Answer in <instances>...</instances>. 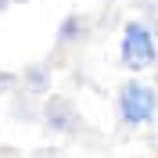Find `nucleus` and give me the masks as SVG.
<instances>
[{"instance_id":"nucleus-2","label":"nucleus","mask_w":158,"mask_h":158,"mask_svg":"<svg viewBox=\"0 0 158 158\" xmlns=\"http://www.w3.org/2000/svg\"><path fill=\"white\" fill-rule=\"evenodd\" d=\"M118 61L129 72H148L158 65V40L148 22H126L118 40Z\"/></svg>"},{"instance_id":"nucleus-3","label":"nucleus","mask_w":158,"mask_h":158,"mask_svg":"<svg viewBox=\"0 0 158 158\" xmlns=\"http://www.w3.org/2000/svg\"><path fill=\"white\" fill-rule=\"evenodd\" d=\"M40 122H43V129L54 133V137H79V133H83V115H79L76 101H69L65 94L43 97V104H40Z\"/></svg>"},{"instance_id":"nucleus-8","label":"nucleus","mask_w":158,"mask_h":158,"mask_svg":"<svg viewBox=\"0 0 158 158\" xmlns=\"http://www.w3.org/2000/svg\"><path fill=\"white\" fill-rule=\"evenodd\" d=\"M155 129H158V118H155Z\"/></svg>"},{"instance_id":"nucleus-6","label":"nucleus","mask_w":158,"mask_h":158,"mask_svg":"<svg viewBox=\"0 0 158 158\" xmlns=\"http://www.w3.org/2000/svg\"><path fill=\"white\" fill-rule=\"evenodd\" d=\"M0 94H18V76L0 69Z\"/></svg>"},{"instance_id":"nucleus-1","label":"nucleus","mask_w":158,"mask_h":158,"mask_svg":"<svg viewBox=\"0 0 158 158\" xmlns=\"http://www.w3.org/2000/svg\"><path fill=\"white\" fill-rule=\"evenodd\" d=\"M115 111L118 122L129 129H140L158 118V86L144 83V79H126L115 94Z\"/></svg>"},{"instance_id":"nucleus-5","label":"nucleus","mask_w":158,"mask_h":158,"mask_svg":"<svg viewBox=\"0 0 158 158\" xmlns=\"http://www.w3.org/2000/svg\"><path fill=\"white\" fill-rule=\"evenodd\" d=\"M90 36V18L86 15H65V18H61V25H58V47H79V43H83V40Z\"/></svg>"},{"instance_id":"nucleus-4","label":"nucleus","mask_w":158,"mask_h":158,"mask_svg":"<svg viewBox=\"0 0 158 158\" xmlns=\"http://www.w3.org/2000/svg\"><path fill=\"white\" fill-rule=\"evenodd\" d=\"M50 86H54V69H50L47 61H43V65H29V69L18 76V94L25 101L50 97Z\"/></svg>"},{"instance_id":"nucleus-7","label":"nucleus","mask_w":158,"mask_h":158,"mask_svg":"<svg viewBox=\"0 0 158 158\" xmlns=\"http://www.w3.org/2000/svg\"><path fill=\"white\" fill-rule=\"evenodd\" d=\"M11 4H15V0H0V15H4V11L11 7Z\"/></svg>"}]
</instances>
